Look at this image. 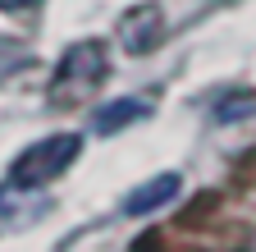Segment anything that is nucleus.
<instances>
[{
	"mask_svg": "<svg viewBox=\"0 0 256 252\" xmlns=\"http://www.w3.org/2000/svg\"><path fill=\"white\" fill-rule=\"evenodd\" d=\"M78 151H82V138H78V133H50V138H42V142H32L28 151L14 156V165H10V188H37V183L60 179L64 170L78 161Z\"/></svg>",
	"mask_w": 256,
	"mask_h": 252,
	"instance_id": "f257e3e1",
	"label": "nucleus"
},
{
	"mask_svg": "<svg viewBox=\"0 0 256 252\" xmlns=\"http://www.w3.org/2000/svg\"><path fill=\"white\" fill-rule=\"evenodd\" d=\"M101 78H106V46L101 42H82V46H74L69 55H64V69L55 78V92H64L69 83H74V92H82V87L101 83Z\"/></svg>",
	"mask_w": 256,
	"mask_h": 252,
	"instance_id": "f03ea898",
	"label": "nucleus"
},
{
	"mask_svg": "<svg viewBox=\"0 0 256 252\" xmlns=\"http://www.w3.org/2000/svg\"><path fill=\"white\" fill-rule=\"evenodd\" d=\"M37 0H0V10H32Z\"/></svg>",
	"mask_w": 256,
	"mask_h": 252,
	"instance_id": "39448f33",
	"label": "nucleus"
},
{
	"mask_svg": "<svg viewBox=\"0 0 256 252\" xmlns=\"http://www.w3.org/2000/svg\"><path fill=\"white\" fill-rule=\"evenodd\" d=\"M138 115H142V101H124V106H106L101 115H96V129H101V133L110 129V133H114V129H124L128 119H138Z\"/></svg>",
	"mask_w": 256,
	"mask_h": 252,
	"instance_id": "20e7f679",
	"label": "nucleus"
},
{
	"mask_svg": "<svg viewBox=\"0 0 256 252\" xmlns=\"http://www.w3.org/2000/svg\"><path fill=\"white\" fill-rule=\"evenodd\" d=\"M174 193H178V179H174V174H160V179L133 188V193L124 197V211H128V215H146V211H156L160 202H170Z\"/></svg>",
	"mask_w": 256,
	"mask_h": 252,
	"instance_id": "7ed1b4c3",
	"label": "nucleus"
}]
</instances>
